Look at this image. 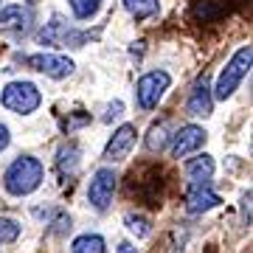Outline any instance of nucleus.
<instances>
[{"label": "nucleus", "instance_id": "9b49d317", "mask_svg": "<svg viewBox=\"0 0 253 253\" xmlns=\"http://www.w3.org/2000/svg\"><path fill=\"white\" fill-rule=\"evenodd\" d=\"M31 23V11L23 6H9L0 11V28L3 31H26Z\"/></svg>", "mask_w": 253, "mask_h": 253}, {"label": "nucleus", "instance_id": "f03ea898", "mask_svg": "<svg viewBox=\"0 0 253 253\" xmlns=\"http://www.w3.org/2000/svg\"><path fill=\"white\" fill-rule=\"evenodd\" d=\"M251 59H253L251 45H242L234 56H231V62L222 68V73H219V79H217V87H214V96H217V99L225 101L228 96L239 87V82L245 79V73L251 71Z\"/></svg>", "mask_w": 253, "mask_h": 253}, {"label": "nucleus", "instance_id": "f257e3e1", "mask_svg": "<svg viewBox=\"0 0 253 253\" xmlns=\"http://www.w3.org/2000/svg\"><path fill=\"white\" fill-rule=\"evenodd\" d=\"M40 183H42V163L37 158H28V155H20L17 161L6 169V177H3L6 191L14 194V197L31 194Z\"/></svg>", "mask_w": 253, "mask_h": 253}, {"label": "nucleus", "instance_id": "20e7f679", "mask_svg": "<svg viewBox=\"0 0 253 253\" xmlns=\"http://www.w3.org/2000/svg\"><path fill=\"white\" fill-rule=\"evenodd\" d=\"M169 84H172V76L166 71H149L144 73L135 84V93H138V104L144 110H152L158 107V101L163 99V93L169 90Z\"/></svg>", "mask_w": 253, "mask_h": 253}, {"label": "nucleus", "instance_id": "7ed1b4c3", "mask_svg": "<svg viewBox=\"0 0 253 253\" xmlns=\"http://www.w3.org/2000/svg\"><path fill=\"white\" fill-rule=\"evenodd\" d=\"M40 90H37L31 82H11L6 84V90H3V104L11 110V113H20V116H26V113H34L40 107Z\"/></svg>", "mask_w": 253, "mask_h": 253}, {"label": "nucleus", "instance_id": "423d86ee", "mask_svg": "<svg viewBox=\"0 0 253 253\" xmlns=\"http://www.w3.org/2000/svg\"><path fill=\"white\" fill-rule=\"evenodd\" d=\"M28 65L34 71L51 76V79H65L73 71V62L68 56H59V54H34V56H28Z\"/></svg>", "mask_w": 253, "mask_h": 253}, {"label": "nucleus", "instance_id": "6ab92c4d", "mask_svg": "<svg viewBox=\"0 0 253 253\" xmlns=\"http://www.w3.org/2000/svg\"><path fill=\"white\" fill-rule=\"evenodd\" d=\"M219 11L208 3V0H200V3H194V17H203V20H211V17H217Z\"/></svg>", "mask_w": 253, "mask_h": 253}, {"label": "nucleus", "instance_id": "f3484780", "mask_svg": "<svg viewBox=\"0 0 253 253\" xmlns=\"http://www.w3.org/2000/svg\"><path fill=\"white\" fill-rule=\"evenodd\" d=\"M146 146L152 149V152H161L163 146H166V126L158 124L149 129V138H146Z\"/></svg>", "mask_w": 253, "mask_h": 253}, {"label": "nucleus", "instance_id": "a211bd4d", "mask_svg": "<svg viewBox=\"0 0 253 253\" xmlns=\"http://www.w3.org/2000/svg\"><path fill=\"white\" fill-rule=\"evenodd\" d=\"M126 228L132 231V234L138 236V239H144V236H149V222H146L144 217H135V214H126L124 217Z\"/></svg>", "mask_w": 253, "mask_h": 253}, {"label": "nucleus", "instance_id": "2eb2a0df", "mask_svg": "<svg viewBox=\"0 0 253 253\" xmlns=\"http://www.w3.org/2000/svg\"><path fill=\"white\" fill-rule=\"evenodd\" d=\"M20 236V222L11 217H0V245H11L17 242Z\"/></svg>", "mask_w": 253, "mask_h": 253}, {"label": "nucleus", "instance_id": "f8f14e48", "mask_svg": "<svg viewBox=\"0 0 253 253\" xmlns=\"http://www.w3.org/2000/svg\"><path fill=\"white\" fill-rule=\"evenodd\" d=\"M186 174H189L194 183L208 180V177L214 174V158H211V155H200V158H191V161L186 163Z\"/></svg>", "mask_w": 253, "mask_h": 253}, {"label": "nucleus", "instance_id": "0eeeda50", "mask_svg": "<svg viewBox=\"0 0 253 253\" xmlns=\"http://www.w3.org/2000/svg\"><path fill=\"white\" fill-rule=\"evenodd\" d=\"M206 144V129L203 126H180L177 132H174V141H172V155L174 158H186V155L197 152L200 146Z\"/></svg>", "mask_w": 253, "mask_h": 253}, {"label": "nucleus", "instance_id": "aec40b11", "mask_svg": "<svg viewBox=\"0 0 253 253\" xmlns=\"http://www.w3.org/2000/svg\"><path fill=\"white\" fill-rule=\"evenodd\" d=\"M6 146H9V129H6V126L0 124V152H3Z\"/></svg>", "mask_w": 253, "mask_h": 253}, {"label": "nucleus", "instance_id": "6e6552de", "mask_svg": "<svg viewBox=\"0 0 253 253\" xmlns=\"http://www.w3.org/2000/svg\"><path fill=\"white\" fill-rule=\"evenodd\" d=\"M135 135H138V132H135V126H132V124L118 126L116 132H113V138H110L107 149H104V158L113 161V163L124 161L126 155H129V149L135 146Z\"/></svg>", "mask_w": 253, "mask_h": 253}, {"label": "nucleus", "instance_id": "412c9836", "mask_svg": "<svg viewBox=\"0 0 253 253\" xmlns=\"http://www.w3.org/2000/svg\"><path fill=\"white\" fill-rule=\"evenodd\" d=\"M116 253H138V248H135L132 242H121V245H118V251H116Z\"/></svg>", "mask_w": 253, "mask_h": 253}, {"label": "nucleus", "instance_id": "ddd939ff", "mask_svg": "<svg viewBox=\"0 0 253 253\" xmlns=\"http://www.w3.org/2000/svg\"><path fill=\"white\" fill-rule=\"evenodd\" d=\"M104 251H107V245L99 234L79 236V239H73V248H71V253H104Z\"/></svg>", "mask_w": 253, "mask_h": 253}, {"label": "nucleus", "instance_id": "9d476101", "mask_svg": "<svg viewBox=\"0 0 253 253\" xmlns=\"http://www.w3.org/2000/svg\"><path fill=\"white\" fill-rule=\"evenodd\" d=\"M211 104H214L211 87H208L206 79H200L197 84H194L191 96H189V113L191 116H208V113H211Z\"/></svg>", "mask_w": 253, "mask_h": 253}, {"label": "nucleus", "instance_id": "4468645a", "mask_svg": "<svg viewBox=\"0 0 253 253\" xmlns=\"http://www.w3.org/2000/svg\"><path fill=\"white\" fill-rule=\"evenodd\" d=\"M124 9L135 20H146L158 14V0H124Z\"/></svg>", "mask_w": 253, "mask_h": 253}, {"label": "nucleus", "instance_id": "1a4fd4ad", "mask_svg": "<svg viewBox=\"0 0 253 253\" xmlns=\"http://www.w3.org/2000/svg\"><path fill=\"white\" fill-rule=\"evenodd\" d=\"M219 206V194L208 189V186H194L189 191V197H186V208H189V214H206L211 208Z\"/></svg>", "mask_w": 253, "mask_h": 253}, {"label": "nucleus", "instance_id": "dca6fc26", "mask_svg": "<svg viewBox=\"0 0 253 253\" xmlns=\"http://www.w3.org/2000/svg\"><path fill=\"white\" fill-rule=\"evenodd\" d=\"M101 0H71V9L79 20H90L96 11H99Z\"/></svg>", "mask_w": 253, "mask_h": 253}, {"label": "nucleus", "instance_id": "39448f33", "mask_svg": "<svg viewBox=\"0 0 253 253\" xmlns=\"http://www.w3.org/2000/svg\"><path fill=\"white\" fill-rule=\"evenodd\" d=\"M113 194H116V172H113V169H99V172L93 174L90 186H87V200H90V206L104 211V208L110 206Z\"/></svg>", "mask_w": 253, "mask_h": 253}]
</instances>
